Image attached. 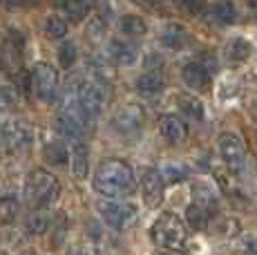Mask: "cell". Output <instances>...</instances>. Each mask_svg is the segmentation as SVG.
I'll list each match as a JSON object with an SVG mask.
<instances>
[{"label":"cell","instance_id":"obj_28","mask_svg":"<svg viewBox=\"0 0 257 255\" xmlns=\"http://www.w3.org/2000/svg\"><path fill=\"white\" fill-rule=\"evenodd\" d=\"M161 177L166 184H181L188 179V168L184 164H177V161H168L161 168Z\"/></svg>","mask_w":257,"mask_h":255},{"label":"cell","instance_id":"obj_8","mask_svg":"<svg viewBox=\"0 0 257 255\" xmlns=\"http://www.w3.org/2000/svg\"><path fill=\"white\" fill-rule=\"evenodd\" d=\"M74 92H76V99L81 103L83 112H85L90 119H96L103 110V103H105V94H103L101 83L96 81H74Z\"/></svg>","mask_w":257,"mask_h":255},{"label":"cell","instance_id":"obj_20","mask_svg":"<svg viewBox=\"0 0 257 255\" xmlns=\"http://www.w3.org/2000/svg\"><path fill=\"white\" fill-rule=\"evenodd\" d=\"M192 202L199 204V206H204V208H208L210 213H215L217 206H219V199H217L212 186L204 184V181H197V184L192 186Z\"/></svg>","mask_w":257,"mask_h":255},{"label":"cell","instance_id":"obj_34","mask_svg":"<svg viewBox=\"0 0 257 255\" xmlns=\"http://www.w3.org/2000/svg\"><path fill=\"white\" fill-rule=\"evenodd\" d=\"M241 248L246 253H257V237L255 235H248V237L241 239Z\"/></svg>","mask_w":257,"mask_h":255},{"label":"cell","instance_id":"obj_16","mask_svg":"<svg viewBox=\"0 0 257 255\" xmlns=\"http://www.w3.org/2000/svg\"><path fill=\"white\" fill-rule=\"evenodd\" d=\"M72 150H70V161H72V173L76 179H85L90 173V150L83 144V139L72 141Z\"/></svg>","mask_w":257,"mask_h":255},{"label":"cell","instance_id":"obj_35","mask_svg":"<svg viewBox=\"0 0 257 255\" xmlns=\"http://www.w3.org/2000/svg\"><path fill=\"white\" fill-rule=\"evenodd\" d=\"M161 65H164V63H161V56H157V54H150V56H148V63H146V67H148V70L157 72Z\"/></svg>","mask_w":257,"mask_h":255},{"label":"cell","instance_id":"obj_4","mask_svg":"<svg viewBox=\"0 0 257 255\" xmlns=\"http://www.w3.org/2000/svg\"><path fill=\"white\" fill-rule=\"evenodd\" d=\"M0 70L5 72L12 81L23 83L25 90H29V78L25 74V63H23V45L21 41L9 34V36L0 38Z\"/></svg>","mask_w":257,"mask_h":255},{"label":"cell","instance_id":"obj_32","mask_svg":"<svg viewBox=\"0 0 257 255\" xmlns=\"http://www.w3.org/2000/svg\"><path fill=\"white\" fill-rule=\"evenodd\" d=\"M177 5L188 14H201L206 9V0H177Z\"/></svg>","mask_w":257,"mask_h":255},{"label":"cell","instance_id":"obj_22","mask_svg":"<svg viewBox=\"0 0 257 255\" xmlns=\"http://www.w3.org/2000/svg\"><path fill=\"white\" fill-rule=\"evenodd\" d=\"M137 90L146 96H155L164 90V78H161L159 72L148 70L146 74H141L139 78H137Z\"/></svg>","mask_w":257,"mask_h":255},{"label":"cell","instance_id":"obj_36","mask_svg":"<svg viewBox=\"0 0 257 255\" xmlns=\"http://www.w3.org/2000/svg\"><path fill=\"white\" fill-rule=\"evenodd\" d=\"M5 5H7V7H16V5H23L25 0H3Z\"/></svg>","mask_w":257,"mask_h":255},{"label":"cell","instance_id":"obj_14","mask_svg":"<svg viewBox=\"0 0 257 255\" xmlns=\"http://www.w3.org/2000/svg\"><path fill=\"white\" fill-rule=\"evenodd\" d=\"M159 130H161V135H164V139H166V141H170L172 146L184 144L186 137H188V128H186V123L179 119V116H175V114H164V116H161V121H159Z\"/></svg>","mask_w":257,"mask_h":255},{"label":"cell","instance_id":"obj_26","mask_svg":"<svg viewBox=\"0 0 257 255\" xmlns=\"http://www.w3.org/2000/svg\"><path fill=\"white\" fill-rule=\"evenodd\" d=\"M18 210H21V202L16 195L9 193L0 197V222L3 224H12L18 217Z\"/></svg>","mask_w":257,"mask_h":255},{"label":"cell","instance_id":"obj_2","mask_svg":"<svg viewBox=\"0 0 257 255\" xmlns=\"http://www.w3.org/2000/svg\"><path fill=\"white\" fill-rule=\"evenodd\" d=\"M61 195V181L47 170H32L25 181V199L32 208H47Z\"/></svg>","mask_w":257,"mask_h":255},{"label":"cell","instance_id":"obj_11","mask_svg":"<svg viewBox=\"0 0 257 255\" xmlns=\"http://www.w3.org/2000/svg\"><path fill=\"white\" fill-rule=\"evenodd\" d=\"M141 193H143V202L150 208H157L164 202V177L159 170L155 168H146L141 173Z\"/></svg>","mask_w":257,"mask_h":255},{"label":"cell","instance_id":"obj_24","mask_svg":"<svg viewBox=\"0 0 257 255\" xmlns=\"http://www.w3.org/2000/svg\"><path fill=\"white\" fill-rule=\"evenodd\" d=\"M186 222L190 224L195 230H204L206 226H208V222H210V210L192 202L190 206H188V210H186Z\"/></svg>","mask_w":257,"mask_h":255},{"label":"cell","instance_id":"obj_29","mask_svg":"<svg viewBox=\"0 0 257 255\" xmlns=\"http://www.w3.org/2000/svg\"><path fill=\"white\" fill-rule=\"evenodd\" d=\"M90 70H92L94 78H98V83H101V81H112L114 74H116L114 65H112L110 61H105V58H92V61H90Z\"/></svg>","mask_w":257,"mask_h":255},{"label":"cell","instance_id":"obj_23","mask_svg":"<svg viewBox=\"0 0 257 255\" xmlns=\"http://www.w3.org/2000/svg\"><path fill=\"white\" fill-rule=\"evenodd\" d=\"M118 29L132 38H139L148 32V25L141 16H137V14H125V16H121V21H118Z\"/></svg>","mask_w":257,"mask_h":255},{"label":"cell","instance_id":"obj_31","mask_svg":"<svg viewBox=\"0 0 257 255\" xmlns=\"http://www.w3.org/2000/svg\"><path fill=\"white\" fill-rule=\"evenodd\" d=\"M16 107V92L9 85H0V112H9Z\"/></svg>","mask_w":257,"mask_h":255},{"label":"cell","instance_id":"obj_7","mask_svg":"<svg viewBox=\"0 0 257 255\" xmlns=\"http://www.w3.org/2000/svg\"><path fill=\"white\" fill-rule=\"evenodd\" d=\"M217 150H219V157L224 159V164L228 166V170L233 173H241L246 166V148L244 141H241L239 135L235 132H224L217 139Z\"/></svg>","mask_w":257,"mask_h":255},{"label":"cell","instance_id":"obj_5","mask_svg":"<svg viewBox=\"0 0 257 255\" xmlns=\"http://www.w3.org/2000/svg\"><path fill=\"white\" fill-rule=\"evenodd\" d=\"M98 215L107 226L121 233V230H127L135 224L139 210L130 202H98Z\"/></svg>","mask_w":257,"mask_h":255},{"label":"cell","instance_id":"obj_17","mask_svg":"<svg viewBox=\"0 0 257 255\" xmlns=\"http://www.w3.org/2000/svg\"><path fill=\"white\" fill-rule=\"evenodd\" d=\"M107 52H110L112 63H116V65H135L137 58H139L137 45H132V43H127V41H121V38L110 41Z\"/></svg>","mask_w":257,"mask_h":255},{"label":"cell","instance_id":"obj_18","mask_svg":"<svg viewBox=\"0 0 257 255\" xmlns=\"http://www.w3.org/2000/svg\"><path fill=\"white\" fill-rule=\"evenodd\" d=\"M159 41L168 50H184L188 45V41H190V34L186 32V27L177 25V23H168V25L161 29Z\"/></svg>","mask_w":257,"mask_h":255},{"label":"cell","instance_id":"obj_37","mask_svg":"<svg viewBox=\"0 0 257 255\" xmlns=\"http://www.w3.org/2000/svg\"><path fill=\"white\" fill-rule=\"evenodd\" d=\"M250 12H253V16L257 18V0H250Z\"/></svg>","mask_w":257,"mask_h":255},{"label":"cell","instance_id":"obj_3","mask_svg":"<svg viewBox=\"0 0 257 255\" xmlns=\"http://www.w3.org/2000/svg\"><path fill=\"white\" fill-rule=\"evenodd\" d=\"M150 239L152 244H157L161 248H170V251L184 248L188 239L186 224L181 222V217L177 213H161L150 226Z\"/></svg>","mask_w":257,"mask_h":255},{"label":"cell","instance_id":"obj_10","mask_svg":"<svg viewBox=\"0 0 257 255\" xmlns=\"http://www.w3.org/2000/svg\"><path fill=\"white\" fill-rule=\"evenodd\" d=\"M0 137H3V146L7 148V153H18L25 146H29L32 132H29L27 123L14 119V121H9V123H5V128L0 130Z\"/></svg>","mask_w":257,"mask_h":255},{"label":"cell","instance_id":"obj_19","mask_svg":"<svg viewBox=\"0 0 257 255\" xmlns=\"http://www.w3.org/2000/svg\"><path fill=\"white\" fill-rule=\"evenodd\" d=\"M43 157L49 166H65L70 164V150H67L65 141L63 139H52L45 144L43 148Z\"/></svg>","mask_w":257,"mask_h":255},{"label":"cell","instance_id":"obj_1","mask_svg":"<svg viewBox=\"0 0 257 255\" xmlns=\"http://www.w3.org/2000/svg\"><path fill=\"white\" fill-rule=\"evenodd\" d=\"M94 190L103 197H127V195L135 193V173L132 168L121 159H105L98 164L96 173H94V181H92Z\"/></svg>","mask_w":257,"mask_h":255},{"label":"cell","instance_id":"obj_25","mask_svg":"<svg viewBox=\"0 0 257 255\" xmlns=\"http://www.w3.org/2000/svg\"><path fill=\"white\" fill-rule=\"evenodd\" d=\"M43 32L52 41H61L67 34V21L63 16H58V14H49L45 18V23H43Z\"/></svg>","mask_w":257,"mask_h":255},{"label":"cell","instance_id":"obj_30","mask_svg":"<svg viewBox=\"0 0 257 255\" xmlns=\"http://www.w3.org/2000/svg\"><path fill=\"white\" fill-rule=\"evenodd\" d=\"M76 58H78V50L72 41H65L58 47V63H61L63 70H70L74 63H76Z\"/></svg>","mask_w":257,"mask_h":255},{"label":"cell","instance_id":"obj_13","mask_svg":"<svg viewBox=\"0 0 257 255\" xmlns=\"http://www.w3.org/2000/svg\"><path fill=\"white\" fill-rule=\"evenodd\" d=\"M181 78L192 92H206L210 87V72L201 63H188L181 70Z\"/></svg>","mask_w":257,"mask_h":255},{"label":"cell","instance_id":"obj_12","mask_svg":"<svg viewBox=\"0 0 257 255\" xmlns=\"http://www.w3.org/2000/svg\"><path fill=\"white\" fill-rule=\"evenodd\" d=\"M253 54V43L244 36H230L226 41V47H224V58L230 63V65H241L246 63Z\"/></svg>","mask_w":257,"mask_h":255},{"label":"cell","instance_id":"obj_21","mask_svg":"<svg viewBox=\"0 0 257 255\" xmlns=\"http://www.w3.org/2000/svg\"><path fill=\"white\" fill-rule=\"evenodd\" d=\"M177 107H179L186 116H190V119L204 121L206 110H204V103L197 99V96H192V94H177Z\"/></svg>","mask_w":257,"mask_h":255},{"label":"cell","instance_id":"obj_27","mask_svg":"<svg viewBox=\"0 0 257 255\" xmlns=\"http://www.w3.org/2000/svg\"><path fill=\"white\" fill-rule=\"evenodd\" d=\"M49 224H52V219H49L47 213H41V208H36V213H32L27 217V222H25V228H27L29 235H45L49 230Z\"/></svg>","mask_w":257,"mask_h":255},{"label":"cell","instance_id":"obj_33","mask_svg":"<svg viewBox=\"0 0 257 255\" xmlns=\"http://www.w3.org/2000/svg\"><path fill=\"white\" fill-rule=\"evenodd\" d=\"M103 32H105V27H103V23L98 21V18H94L90 25H87V36H90V41H94V43L101 41Z\"/></svg>","mask_w":257,"mask_h":255},{"label":"cell","instance_id":"obj_15","mask_svg":"<svg viewBox=\"0 0 257 255\" xmlns=\"http://www.w3.org/2000/svg\"><path fill=\"white\" fill-rule=\"evenodd\" d=\"M206 18H208V23L217 27H228L235 23L237 18V12H235V5L230 3V0H217V3H212L208 7V14H206Z\"/></svg>","mask_w":257,"mask_h":255},{"label":"cell","instance_id":"obj_6","mask_svg":"<svg viewBox=\"0 0 257 255\" xmlns=\"http://www.w3.org/2000/svg\"><path fill=\"white\" fill-rule=\"evenodd\" d=\"M34 92L41 103H54L58 94V72L49 63H36L32 72Z\"/></svg>","mask_w":257,"mask_h":255},{"label":"cell","instance_id":"obj_9","mask_svg":"<svg viewBox=\"0 0 257 255\" xmlns=\"http://www.w3.org/2000/svg\"><path fill=\"white\" fill-rule=\"evenodd\" d=\"M143 121H146V112L137 103H125V105L116 107V112L112 114V128L118 135H125V137L137 135L143 128Z\"/></svg>","mask_w":257,"mask_h":255}]
</instances>
